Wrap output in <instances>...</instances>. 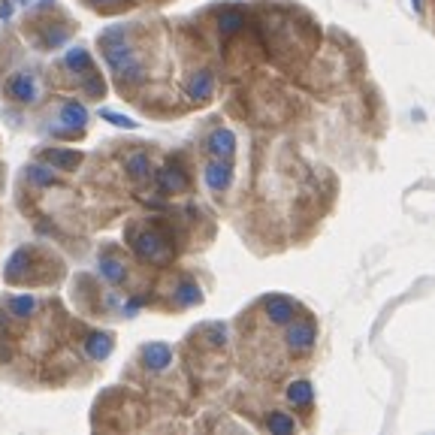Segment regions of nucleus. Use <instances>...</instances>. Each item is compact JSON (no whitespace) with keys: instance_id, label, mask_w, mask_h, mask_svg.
<instances>
[{"instance_id":"6e6552de","label":"nucleus","mask_w":435,"mask_h":435,"mask_svg":"<svg viewBox=\"0 0 435 435\" xmlns=\"http://www.w3.org/2000/svg\"><path fill=\"white\" fill-rule=\"evenodd\" d=\"M233 181V166L230 161H221V157H215L212 163L206 166V185L215 190V194H224V190L230 188Z\"/></svg>"},{"instance_id":"f257e3e1","label":"nucleus","mask_w":435,"mask_h":435,"mask_svg":"<svg viewBox=\"0 0 435 435\" xmlns=\"http://www.w3.org/2000/svg\"><path fill=\"white\" fill-rule=\"evenodd\" d=\"M103 57L106 64L112 66V73L121 79V85H133V82L142 79V61L139 55L133 52V46L124 39L121 28H112L103 33Z\"/></svg>"},{"instance_id":"2eb2a0df","label":"nucleus","mask_w":435,"mask_h":435,"mask_svg":"<svg viewBox=\"0 0 435 435\" xmlns=\"http://www.w3.org/2000/svg\"><path fill=\"white\" fill-rule=\"evenodd\" d=\"M242 24H245V15H242L236 6H230V10H224L218 15V30H221V37H233Z\"/></svg>"},{"instance_id":"4468645a","label":"nucleus","mask_w":435,"mask_h":435,"mask_svg":"<svg viewBox=\"0 0 435 435\" xmlns=\"http://www.w3.org/2000/svg\"><path fill=\"white\" fill-rule=\"evenodd\" d=\"M100 275H103L109 284H121L127 278V266H124V260H118L115 254H103L100 257Z\"/></svg>"},{"instance_id":"39448f33","label":"nucleus","mask_w":435,"mask_h":435,"mask_svg":"<svg viewBox=\"0 0 435 435\" xmlns=\"http://www.w3.org/2000/svg\"><path fill=\"white\" fill-rule=\"evenodd\" d=\"M6 91H10L12 100H19V103H33V100L39 97V82L33 73H15V76L6 82Z\"/></svg>"},{"instance_id":"ddd939ff","label":"nucleus","mask_w":435,"mask_h":435,"mask_svg":"<svg viewBox=\"0 0 435 435\" xmlns=\"http://www.w3.org/2000/svg\"><path fill=\"white\" fill-rule=\"evenodd\" d=\"M112 348H115V341L109 332H91V336L85 339V354L91 359H106L109 354H112Z\"/></svg>"},{"instance_id":"dca6fc26","label":"nucleus","mask_w":435,"mask_h":435,"mask_svg":"<svg viewBox=\"0 0 435 435\" xmlns=\"http://www.w3.org/2000/svg\"><path fill=\"white\" fill-rule=\"evenodd\" d=\"M64 64L70 66V70L82 73V76H88V73H94V64H91V55H88L82 46L70 48V52H66V61H64Z\"/></svg>"},{"instance_id":"5701e85b","label":"nucleus","mask_w":435,"mask_h":435,"mask_svg":"<svg viewBox=\"0 0 435 435\" xmlns=\"http://www.w3.org/2000/svg\"><path fill=\"white\" fill-rule=\"evenodd\" d=\"M103 118L109 121V124H115V127H124V130H136V121H130L127 115H118V112H109V109H103Z\"/></svg>"},{"instance_id":"423d86ee","label":"nucleus","mask_w":435,"mask_h":435,"mask_svg":"<svg viewBox=\"0 0 435 435\" xmlns=\"http://www.w3.org/2000/svg\"><path fill=\"white\" fill-rule=\"evenodd\" d=\"M206 148L212 157H221V161H230L233 154H236V133L227 130V127H218L208 133L206 139Z\"/></svg>"},{"instance_id":"4be33fe9","label":"nucleus","mask_w":435,"mask_h":435,"mask_svg":"<svg viewBox=\"0 0 435 435\" xmlns=\"http://www.w3.org/2000/svg\"><path fill=\"white\" fill-rule=\"evenodd\" d=\"M28 179H33V181H37V185H55V175H52V170H46V166H37V163H33V166H28Z\"/></svg>"},{"instance_id":"a211bd4d","label":"nucleus","mask_w":435,"mask_h":435,"mask_svg":"<svg viewBox=\"0 0 435 435\" xmlns=\"http://www.w3.org/2000/svg\"><path fill=\"white\" fill-rule=\"evenodd\" d=\"M266 429L275 432V435H287V432L296 429V420L284 411H269V417H266Z\"/></svg>"},{"instance_id":"412c9836","label":"nucleus","mask_w":435,"mask_h":435,"mask_svg":"<svg viewBox=\"0 0 435 435\" xmlns=\"http://www.w3.org/2000/svg\"><path fill=\"white\" fill-rule=\"evenodd\" d=\"M199 299H203V294H199V287L194 281H181L179 290H175V303L179 305H197Z\"/></svg>"},{"instance_id":"7ed1b4c3","label":"nucleus","mask_w":435,"mask_h":435,"mask_svg":"<svg viewBox=\"0 0 435 435\" xmlns=\"http://www.w3.org/2000/svg\"><path fill=\"white\" fill-rule=\"evenodd\" d=\"M284 348L294 357H303L314 348V321L312 317H294L284 323Z\"/></svg>"},{"instance_id":"f3484780","label":"nucleus","mask_w":435,"mask_h":435,"mask_svg":"<svg viewBox=\"0 0 435 435\" xmlns=\"http://www.w3.org/2000/svg\"><path fill=\"white\" fill-rule=\"evenodd\" d=\"M312 399H314V390H312V384L308 381H294L287 387V402L290 405L305 408V405H312Z\"/></svg>"},{"instance_id":"1a4fd4ad","label":"nucleus","mask_w":435,"mask_h":435,"mask_svg":"<svg viewBox=\"0 0 435 435\" xmlns=\"http://www.w3.org/2000/svg\"><path fill=\"white\" fill-rule=\"evenodd\" d=\"M212 91H215V76H212V70H197V73H190V79H188V97L194 100V103H206L208 97H212Z\"/></svg>"},{"instance_id":"393cba45","label":"nucleus","mask_w":435,"mask_h":435,"mask_svg":"<svg viewBox=\"0 0 435 435\" xmlns=\"http://www.w3.org/2000/svg\"><path fill=\"white\" fill-rule=\"evenodd\" d=\"M24 3H28V0H24Z\"/></svg>"},{"instance_id":"9b49d317","label":"nucleus","mask_w":435,"mask_h":435,"mask_svg":"<svg viewBox=\"0 0 435 435\" xmlns=\"http://www.w3.org/2000/svg\"><path fill=\"white\" fill-rule=\"evenodd\" d=\"M157 185H161L163 194H181V190H188V175L185 170H179V166L166 163L161 172H157Z\"/></svg>"},{"instance_id":"f8f14e48","label":"nucleus","mask_w":435,"mask_h":435,"mask_svg":"<svg viewBox=\"0 0 435 435\" xmlns=\"http://www.w3.org/2000/svg\"><path fill=\"white\" fill-rule=\"evenodd\" d=\"M39 157H43L52 170H76L82 163V154L73 152V148H46Z\"/></svg>"},{"instance_id":"b1692460","label":"nucleus","mask_w":435,"mask_h":435,"mask_svg":"<svg viewBox=\"0 0 435 435\" xmlns=\"http://www.w3.org/2000/svg\"><path fill=\"white\" fill-rule=\"evenodd\" d=\"M91 3H121V0H91Z\"/></svg>"},{"instance_id":"9d476101","label":"nucleus","mask_w":435,"mask_h":435,"mask_svg":"<svg viewBox=\"0 0 435 435\" xmlns=\"http://www.w3.org/2000/svg\"><path fill=\"white\" fill-rule=\"evenodd\" d=\"M61 127H57V133H76V130H82L88 124V112H85V106L82 103H64L61 106Z\"/></svg>"},{"instance_id":"6ab92c4d","label":"nucleus","mask_w":435,"mask_h":435,"mask_svg":"<svg viewBox=\"0 0 435 435\" xmlns=\"http://www.w3.org/2000/svg\"><path fill=\"white\" fill-rule=\"evenodd\" d=\"M127 172H130V179H136V181L152 179V163H148V154H130L127 157Z\"/></svg>"},{"instance_id":"f03ea898","label":"nucleus","mask_w":435,"mask_h":435,"mask_svg":"<svg viewBox=\"0 0 435 435\" xmlns=\"http://www.w3.org/2000/svg\"><path fill=\"white\" fill-rule=\"evenodd\" d=\"M127 239H130V248L136 251V257H142L148 263H166L172 257L170 242L154 227H130Z\"/></svg>"},{"instance_id":"20e7f679","label":"nucleus","mask_w":435,"mask_h":435,"mask_svg":"<svg viewBox=\"0 0 435 435\" xmlns=\"http://www.w3.org/2000/svg\"><path fill=\"white\" fill-rule=\"evenodd\" d=\"M263 314L269 317V323L284 326V323H290L299 314V305L294 303V299H287V296H266L263 299Z\"/></svg>"},{"instance_id":"0eeeda50","label":"nucleus","mask_w":435,"mask_h":435,"mask_svg":"<svg viewBox=\"0 0 435 435\" xmlns=\"http://www.w3.org/2000/svg\"><path fill=\"white\" fill-rule=\"evenodd\" d=\"M170 363H172V348L166 341H148L142 348V366L148 372H163Z\"/></svg>"},{"instance_id":"aec40b11","label":"nucleus","mask_w":435,"mask_h":435,"mask_svg":"<svg viewBox=\"0 0 435 435\" xmlns=\"http://www.w3.org/2000/svg\"><path fill=\"white\" fill-rule=\"evenodd\" d=\"M6 308L12 317H30L37 312V299L33 296H6Z\"/></svg>"}]
</instances>
